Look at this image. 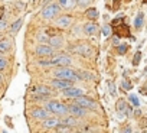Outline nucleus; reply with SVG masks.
Wrapping results in <instances>:
<instances>
[{
	"instance_id": "nucleus-42",
	"label": "nucleus",
	"mask_w": 147,
	"mask_h": 133,
	"mask_svg": "<svg viewBox=\"0 0 147 133\" xmlns=\"http://www.w3.org/2000/svg\"><path fill=\"white\" fill-rule=\"evenodd\" d=\"M0 39H2V35H0Z\"/></svg>"
},
{
	"instance_id": "nucleus-9",
	"label": "nucleus",
	"mask_w": 147,
	"mask_h": 133,
	"mask_svg": "<svg viewBox=\"0 0 147 133\" xmlns=\"http://www.w3.org/2000/svg\"><path fill=\"white\" fill-rule=\"evenodd\" d=\"M74 83V80H66V78H58V80H52L51 84L56 88H66V87H71Z\"/></svg>"
},
{
	"instance_id": "nucleus-38",
	"label": "nucleus",
	"mask_w": 147,
	"mask_h": 133,
	"mask_svg": "<svg viewBox=\"0 0 147 133\" xmlns=\"http://www.w3.org/2000/svg\"><path fill=\"white\" fill-rule=\"evenodd\" d=\"M124 132H125V133H131L133 130H131V127H125V129H124Z\"/></svg>"
},
{
	"instance_id": "nucleus-10",
	"label": "nucleus",
	"mask_w": 147,
	"mask_h": 133,
	"mask_svg": "<svg viewBox=\"0 0 147 133\" xmlns=\"http://www.w3.org/2000/svg\"><path fill=\"white\" fill-rule=\"evenodd\" d=\"M36 54L40 55V56H46V55H52L53 54V48L51 45H39L36 46Z\"/></svg>"
},
{
	"instance_id": "nucleus-19",
	"label": "nucleus",
	"mask_w": 147,
	"mask_h": 133,
	"mask_svg": "<svg viewBox=\"0 0 147 133\" xmlns=\"http://www.w3.org/2000/svg\"><path fill=\"white\" fill-rule=\"evenodd\" d=\"M56 23H58L59 26H62V28H66V26H69V23H71V18H69V16H62V18H59V19L56 20Z\"/></svg>"
},
{
	"instance_id": "nucleus-28",
	"label": "nucleus",
	"mask_w": 147,
	"mask_h": 133,
	"mask_svg": "<svg viewBox=\"0 0 147 133\" xmlns=\"http://www.w3.org/2000/svg\"><path fill=\"white\" fill-rule=\"evenodd\" d=\"M118 54H125L127 52V49H128V45L127 43H121V45H118Z\"/></svg>"
},
{
	"instance_id": "nucleus-13",
	"label": "nucleus",
	"mask_w": 147,
	"mask_h": 133,
	"mask_svg": "<svg viewBox=\"0 0 147 133\" xmlns=\"http://www.w3.org/2000/svg\"><path fill=\"white\" fill-rule=\"evenodd\" d=\"M61 123V120L59 119H56V117H46L45 120H43V127L45 129H52V127H56L58 124Z\"/></svg>"
},
{
	"instance_id": "nucleus-15",
	"label": "nucleus",
	"mask_w": 147,
	"mask_h": 133,
	"mask_svg": "<svg viewBox=\"0 0 147 133\" xmlns=\"http://www.w3.org/2000/svg\"><path fill=\"white\" fill-rule=\"evenodd\" d=\"M49 43L52 48H61L63 45V39L59 36V35H53L51 39H49Z\"/></svg>"
},
{
	"instance_id": "nucleus-7",
	"label": "nucleus",
	"mask_w": 147,
	"mask_h": 133,
	"mask_svg": "<svg viewBox=\"0 0 147 133\" xmlns=\"http://www.w3.org/2000/svg\"><path fill=\"white\" fill-rule=\"evenodd\" d=\"M82 90H80V88H75V87H66V88H63V91H62V94L65 96V97H72V98H77V97H80V96H82Z\"/></svg>"
},
{
	"instance_id": "nucleus-43",
	"label": "nucleus",
	"mask_w": 147,
	"mask_h": 133,
	"mask_svg": "<svg viewBox=\"0 0 147 133\" xmlns=\"http://www.w3.org/2000/svg\"><path fill=\"white\" fill-rule=\"evenodd\" d=\"M114 2H118V0H114Z\"/></svg>"
},
{
	"instance_id": "nucleus-12",
	"label": "nucleus",
	"mask_w": 147,
	"mask_h": 133,
	"mask_svg": "<svg viewBox=\"0 0 147 133\" xmlns=\"http://www.w3.org/2000/svg\"><path fill=\"white\" fill-rule=\"evenodd\" d=\"M115 107H117V111H118L120 114H123V116H125V114H130V113H131V110H130L128 104H127L124 100H118Z\"/></svg>"
},
{
	"instance_id": "nucleus-37",
	"label": "nucleus",
	"mask_w": 147,
	"mask_h": 133,
	"mask_svg": "<svg viewBox=\"0 0 147 133\" xmlns=\"http://www.w3.org/2000/svg\"><path fill=\"white\" fill-rule=\"evenodd\" d=\"M81 130H82V132H91V129H90L88 126H85V127H84V129H81Z\"/></svg>"
},
{
	"instance_id": "nucleus-31",
	"label": "nucleus",
	"mask_w": 147,
	"mask_h": 133,
	"mask_svg": "<svg viewBox=\"0 0 147 133\" xmlns=\"http://www.w3.org/2000/svg\"><path fill=\"white\" fill-rule=\"evenodd\" d=\"M108 88H110V94H111V96H115V94H117V93H115V86H114V83L110 81V83H108Z\"/></svg>"
},
{
	"instance_id": "nucleus-30",
	"label": "nucleus",
	"mask_w": 147,
	"mask_h": 133,
	"mask_svg": "<svg viewBox=\"0 0 147 133\" xmlns=\"http://www.w3.org/2000/svg\"><path fill=\"white\" fill-rule=\"evenodd\" d=\"M75 2L78 3V6H82V7H85V6H88L92 0H75Z\"/></svg>"
},
{
	"instance_id": "nucleus-3",
	"label": "nucleus",
	"mask_w": 147,
	"mask_h": 133,
	"mask_svg": "<svg viewBox=\"0 0 147 133\" xmlns=\"http://www.w3.org/2000/svg\"><path fill=\"white\" fill-rule=\"evenodd\" d=\"M75 104H80V106H82V107H85V109H97V103L94 101V100H91L90 97H85V96H80V97H77L75 98Z\"/></svg>"
},
{
	"instance_id": "nucleus-26",
	"label": "nucleus",
	"mask_w": 147,
	"mask_h": 133,
	"mask_svg": "<svg viewBox=\"0 0 147 133\" xmlns=\"http://www.w3.org/2000/svg\"><path fill=\"white\" fill-rule=\"evenodd\" d=\"M55 130H56V132H62V133H68V132H71L69 126H66V124H58V126L55 127Z\"/></svg>"
},
{
	"instance_id": "nucleus-5",
	"label": "nucleus",
	"mask_w": 147,
	"mask_h": 133,
	"mask_svg": "<svg viewBox=\"0 0 147 133\" xmlns=\"http://www.w3.org/2000/svg\"><path fill=\"white\" fill-rule=\"evenodd\" d=\"M68 111H69L71 114H74V116H77V117H82V116L87 114V109L82 107V106H80V104H72V106H69V107H68Z\"/></svg>"
},
{
	"instance_id": "nucleus-36",
	"label": "nucleus",
	"mask_w": 147,
	"mask_h": 133,
	"mask_svg": "<svg viewBox=\"0 0 147 133\" xmlns=\"http://www.w3.org/2000/svg\"><path fill=\"white\" fill-rule=\"evenodd\" d=\"M5 28H6V22L5 20H0V31L5 29Z\"/></svg>"
},
{
	"instance_id": "nucleus-39",
	"label": "nucleus",
	"mask_w": 147,
	"mask_h": 133,
	"mask_svg": "<svg viewBox=\"0 0 147 133\" xmlns=\"http://www.w3.org/2000/svg\"><path fill=\"white\" fill-rule=\"evenodd\" d=\"M113 43H114V45H117V43H118V39H117V38H114V39H113Z\"/></svg>"
},
{
	"instance_id": "nucleus-25",
	"label": "nucleus",
	"mask_w": 147,
	"mask_h": 133,
	"mask_svg": "<svg viewBox=\"0 0 147 133\" xmlns=\"http://www.w3.org/2000/svg\"><path fill=\"white\" fill-rule=\"evenodd\" d=\"M87 16L90 19H97L98 18V10L97 9H88L87 10Z\"/></svg>"
},
{
	"instance_id": "nucleus-33",
	"label": "nucleus",
	"mask_w": 147,
	"mask_h": 133,
	"mask_svg": "<svg viewBox=\"0 0 147 133\" xmlns=\"http://www.w3.org/2000/svg\"><path fill=\"white\" fill-rule=\"evenodd\" d=\"M6 65H7L6 59H5V58H2V56H0V70H5V68H6Z\"/></svg>"
},
{
	"instance_id": "nucleus-2",
	"label": "nucleus",
	"mask_w": 147,
	"mask_h": 133,
	"mask_svg": "<svg viewBox=\"0 0 147 133\" xmlns=\"http://www.w3.org/2000/svg\"><path fill=\"white\" fill-rule=\"evenodd\" d=\"M46 110L48 111H52L55 114H66L68 111V107L59 101H48L46 103Z\"/></svg>"
},
{
	"instance_id": "nucleus-23",
	"label": "nucleus",
	"mask_w": 147,
	"mask_h": 133,
	"mask_svg": "<svg viewBox=\"0 0 147 133\" xmlns=\"http://www.w3.org/2000/svg\"><path fill=\"white\" fill-rule=\"evenodd\" d=\"M22 23H23V20L22 19H18L12 26H10V33H16L19 29H20V26H22Z\"/></svg>"
},
{
	"instance_id": "nucleus-18",
	"label": "nucleus",
	"mask_w": 147,
	"mask_h": 133,
	"mask_svg": "<svg viewBox=\"0 0 147 133\" xmlns=\"http://www.w3.org/2000/svg\"><path fill=\"white\" fill-rule=\"evenodd\" d=\"M61 123L62 124H66V126H77L78 124V120L75 117H63L61 120Z\"/></svg>"
},
{
	"instance_id": "nucleus-14",
	"label": "nucleus",
	"mask_w": 147,
	"mask_h": 133,
	"mask_svg": "<svg viewBox=\"0 0 147 133\" xmlns=\"http://www.w3.org/2000/svg\"><path fill=\"white\" fill-rule=\"evenodd\" d=\"M32 93L42 94V96H49V94H51V88L46 87V86H36V87L32 88Z\"/></svg>"
},
{
	"instance_id": "nucleus-8",
	"label": "nucleus",
	"mask_w": 147,
	"mask_h": 133,
	"mask_svg": "<svg viewBox=\"0 0 147 133\" xmlns=\"http://www.w3.org/2000/svg\"><path fill=\"white\" fill-rule=\"evenodd\" d=\"M113 31H114V33H115L117 36H130L128 28H127L124 23L121 25V22L117 23V25H113Z\"/></svg>"
},
{
	"instance_id": "nucleus-24",
	"label": "nucleus",
	"mask_w": 147,
	"mask_h": 133,
	"mask_svg": "<svg viewBox=\"0 0 147 133\" xmlns=\"http://www.w3.org/2000/svg\"><path fill=\"white\" fill-rule=\"evenodd\" d=\"M78 75H80L81 80H92V78H94V75L90 74V73H87V71H80Z\"/></svg>"
},
{
	"instance_id": "nucleus-35",
	"label": "nucleus",
	"mask_w": 147,
	"mask_h": 133,
	"mask_svg": "<svg viewBox=\"0 0 147 133\" xmlns=\"http://www.w3.org/2000/svg\"><path fill=\"white\" fill-rule=\"evenodd\" d=\"M39 64H40V65H52L51 61H39Z\"/></svg>"
},
{
	"instance_id": "nucleus-1",
	"label": "nucleus",
	"mask_w": 147,
	"mask_h": 133,
	"mask_svg": "<svg viewBox=\"0 0 147 133\" xmlns=\"http://www.w3.org/2000/svg\"><path fill=\"white\" fill-rule=\"evenodd\" d=\"M55 77L56 78H66V80H81L78 73H75L71 68H66V66H61L55 71Z\"/></svg>"
},
{
	"instance_id": "nucleus-16",
	"label": "nucleus",
	"mask_w": 147,
	"mask_h": 133,
	"mask_svg": "<svg viewBox=\"0 0 147 133\" xmlns=\"http://www.w3.org/2000/svg\"><path fill=\"white\" fill-rule=\"evenodd\" d=\"M100 31V28L95 25V23H87L85 26H84V32L87 33V35H94V33H97Z\"/></svg>"
},
{
	"instance_id": "nucleus-29",
	"label": "nucleus",
	"mask_w": 147,
	"mask_h": 133,
	"mask_svg": "<svg viewBox=\"0 0 147 133\" xmlns=\"http://www.w3.org/2000/svg\"><path fill=\"white\" fill-rule=\"evenodd\" d=\"M130 101L133 103V106H134V107H138V106H140V101H138V98H137L134 94H131V96H130Z\"/></svg>"
},
{
	"instance_id": "nucleus-11",
	"label": "nucleus",
	"mask_w": 147,
	"mask_h": 133,
	"mask_svg": "<svg viewBox=\"0 0 147 133\" xmlns=\"http://www.w3.org/2000/svg\"><path fill=\"white\" fill-rule=\"evenodd\" d=\"M30 116H32V117H35V119H40V120H45L46 117H49V114H48V110H45V109H39V107H36V109H32V111H30Z\"/></svg>"
},
{
	"instance_id": "nucleus-20",
	"label": "nucleus",
	"mask_w": 147,
	"mask_h": 133,
	"mask_svg": "<svg viewBox=\"0 0 147 133\" xmlns=\"http://www.w3.org/2000/svg\"><path fill=\"white\" fill-rule=\"evenodd\" d=\"M10 46H12L10 41H7V39H0V51H2V52L9 51V49H10Z\"/></svg>"
},
{
	"instance_id": "nucleus-27",
	"label": "nucleus",
	"mask_w": 147,
	"mask_h": 133,
	"mask_svg": "<svg viewBox=\"0 0 147 133\" xmlns=\"http://www.w3.org/2000/svg\"><path fill=\"white\" fill-rule=\"evenodd\" d=\"M140 59H141V52H140V51H137V52H136V55H134V58H133V65H136V66H137V65L140 64Z\"/></svg>"
},
{
	"instance_id": "nucleus-32",
	"label": "nucleus",
	"mask_w": 147,
	"mask_h": 133,
	"mask_svg": "<svg viewBox=\"0 0 147 133\" xmlns=\"http://www.w3.org/2000/svg\"><path fill=\"white\" fill-rule=\"evenodd\" d=\"M102 33H104L105 36L111 33V28H110V25H104V26H102Z\"/></svg>"
},
{
	"instance_id": "nucleus-21",
	"label": "nucleus",
	"mask_w": 147,
	"mask_h": 133,
	"mask_svg": "<svg viewBox=\"0 0 147 133\" xmlns=\"http://www.w3.org/2000/svg\"><path fill=\"white\" fill-rule=\"evenodd\" d=\"M143 20H144V13H143V12H138L137 16H136V19H134V26H136V28H141Z\"/></svg>"
},
{
	"instance_id": "nucleus-40",
	"label": "nucleus",
	"mask_w": 147,
	"mask_h": 133,
	"mask_svg": "<svg viewBox=\"0 0 147 133\" xmlns=\"http://www.w3.org/2000/svg\"><path fill=\"white\" fill-rule=\"evenodd\" d=\"M2 80H3V78H2V75H0V81H2Z\"/></svg>"
},
{
	"instance_id": "nucleus-41",
	"label": "nucleus",
	"mask_w": 147,
	"mask_h": 133,
	"mask_svg": "<svg viewBox=\"0 0 147 133\" xmlns=\"http://www.w3.org/2000/svg\"><path fill=\"white\" fill-rule=\"evenodd\" d=\"M0 56H2V51H0Z\"/></svg>"
},
{
	"instance_id": "nucleus-22",
	"label": "nucleus",
	"mask_w": 147,
	"mask_h": 133,
	"mask_svg": "<svg viewBox=\"0 0 147 133\" xmlns=\"http://www.w3.org/2000/svg\"><path fill=\"white\" fill-rule=\"evenodd\" d=\"M75 3H77L75 0H59V5H61L62 7H65V9H71Z\"/></svg>"
},
{
	"instance_id": "nucleus-34",
	"label": "nucleus",
	"mask_w": 147,
	"mask_h": 133,
	"mask_svg": "<svg viewBox=\"0 0 147 133\" xmlns=\"http://www.w3.org/2000/svg\"><path fill=\"white\" fill-rule=\"evenodd\" d=\"M121 87H123L124 90H130V88H131V84H130L127 80H124V81H123V84H121Z\"/></svg>"
},
{
	"instance_id": "nucleus-4",
	"label": "nucleus",
	"mask_w": 147,
	"mask_h": 133,
	"mask_svg": "<svg viewBox=\"0 0 147 133\" xmlns=\"http://www.w3.org/2000/svg\"><path fill=\"white\" fill-rule=\"evenodd\" d=\"M58 12H59V6L55 5V3H51V5H46V6L43 7L42 16H43L45 19H51V18H53Z\"/></svg>"
},
{
	"instance_id": "nucleus-6",
	"label": "nucleus",
	"mask_w": 147,
	"mask_h": 133,
	"mask_svg": "<svg viewBox=\"0 0 147 133\" xmlns=\"http://www.w3.org/2000/svg\"><path fill=\"white\" fill-rule=\"evenodd\" d=\"M51 62H52V65L66 66V65H69V64H71V58H69L68 55H58V56L52 58V59H51Z\"/></svg>"
},
{
	"instance_id": "nucleus-17",
	"label": "nucleus",
	"mask_w": 147,
	"mask_h": 133,
	"mask_svg": "<svg viewBox=\"0 0 147 133\" xmlns=\"http://www.w3.org/2000/svg\"><path fill=\"white\" fill-rule=\"evenodd\" d=\"M77 52L81 54V55H84V56H90L92 51H91V46H90V45L84 43V45H80V46L77 48Z\"/></svg>"
}]
</instances>
